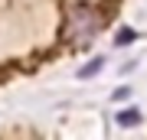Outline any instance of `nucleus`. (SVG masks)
I'll return each instance as SVG.
<instances>
[{"mask_svg":"<svg viewBox=\"0 0 147 140\" xmlns=\"http://www.w3.org/2000/svg\"><path fill=\"white\" fill-rule=\"evenodd\" d=\"M134 39H137V33H134V29H127V26H124V29H118V36H115L118 46H124V42H134Z\"/></svg>","mask_w":147,"mask_h":140,"instance_id":"obj_4","label":"nucleus"},{"mask_svg":"<svg viewBox=\"0 0 147 140\" xmlns=\"http://www.w3.org/2000/svg\"><path fill=\"white\" fill-rule=\"evenodd\" d=\"M98 26H101V16L92 10V7H85V3H75L72 10H69V39H75V46H82V42H88L95 33H98Z\"/></svg>","mask_w":147,"mask_h":140,"instance_id":"obj_1","label":"nucleus"},{"mask_svg":"<svg viewBox=\"0 0 147 140\" xmlns=\"http://www.w3.org/2000/svg\"><path fill=\"white\" fill-rule=\"evenodd\" d=\"M118 124H121V127H134V124H141V111H137V108L121 111V114H118Z\"/></svg>","mask_w":147,"mask_h":140,"instance_id":"obj_2","label":"nucleus"},{"mask_svg":"<svg viewBox=\"0 0 147 140\" xmlns=\"http://www.w3.org/2000/svg\"><path fill=\"white\" fill-rule=\"evenodd\" d=\"M95 72H101V59H92L85 68H79V78H92Z\"/></svg>","mask_w":147,"mask_h":140,"instance_id":"obj_3","label":"nucleus"}]
</instances>
